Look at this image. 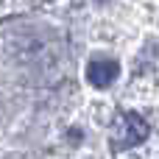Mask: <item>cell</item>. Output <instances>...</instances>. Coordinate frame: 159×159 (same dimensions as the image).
<instances>
[{"instance_id": "1", "label": "cell", "mask_w": 159, "mask_h": 159, "mask_svg": "<svg viewBox=\"0 0 159 159\" xmlns=\"http://www.w3.org/2000/svg\"><path fill=\"white\" fill-rule=\"evenodd\" d=\"M148 134H151V129H148V123L137 112H120L112 120V129H109V140H112V148L115 151L137 148L140 143L148 140Z\"/></svg>"}, {"instance_id": "2", "label": "cell", "mask_w": 159, "mask_h": 159, "mask_svg": "<svg viewBox=\"0 0 159 159\" xmlns=\"http://www.w3.org/2000/svg\"><path fill=\"white\" fill-rule=\"evenodd\" d=\"M117 75H120V64H117L115 59L101 56V59H92V61L87 64V81H89L92 87H98V89L112 87Z\"/></svg>"}]
</instances>
